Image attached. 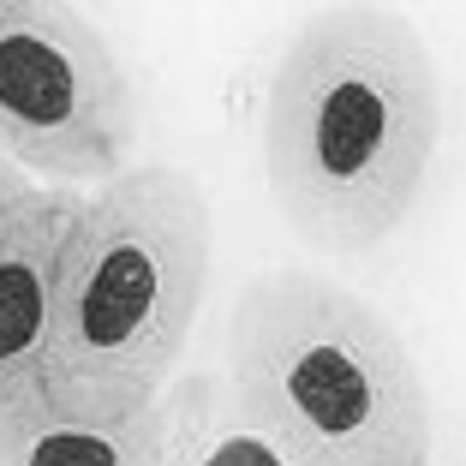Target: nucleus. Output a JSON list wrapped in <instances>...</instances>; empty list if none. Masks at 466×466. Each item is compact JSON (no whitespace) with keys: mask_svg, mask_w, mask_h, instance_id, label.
I'll return each mask as SVG.
<instances>
[{"mask_svg":"<svg viewBox=\"0 0 466 466\" xmlns=\"http://www.w3.org/2000/svg\"><path fill=\"white\" fill-rule=\"evenodd\" d=\"M437 126V66L400 13L305 18L263 96V174L281 221L329 258L383 246L431 174Z\"/></svg>","mask_w":466,"mask_h":466,"instance_id":"1","label":"nucleus"},{"mask_svg":"<svg viewBox=\"0 0 466 466\" xmlns=\"http://www.w3.org/2000/svg\"><path fill=\"white\" fill-rule=\"evenodd\" d=\"M209 293V198L186 167L144 162L84 198L36 395L78 412H156Z\"/></svg>","mask_w":466,"mask_h":466,"instance_id":"2","label":"nucleus"},{"mask_svg":"<svg viewBox=\"0 0 466 466\" xmlns=\"http://www.w3.org/2000/svg\"><path fill=\"white\" fill-rule=\"evenodd\" d=\"M228 383L293 466H431L419 365L341 281L258 275L228 323Z\"/></svg>","mask_w":466,"mask_h":466,"instance_id":"3","label":"nucleus"},{"mask_svg":"<svg viewBox=\"0 0 466 466\" xmlns=\"http://www.w3.org/2000/svg\"><path fill=\"white\" fill-rule=\"evenodd\" d=\"M137 96L96 25L55 0H0V162L48 186L114 179Z\"/></svg>","mask_w":466,"mask_h":466,"instance_id":"4","label":"nucleus"},{"mask_svg":"<svg viewBox=\"0 0 466 466\" xmlns=\"http://www.w3.org/2000/svg\"><path fill=\"white\" fill-rule=\"evenodd\" d=\"M78 216H84V192L36 186L0 221V407H13V400L42 389L60 269H66V246L78 233Z\"/></svg>","mask_w":466,"mask_h":466,"instance_id":"5","label":"nucleus"},{"mask_svg":"<svg viewBox=\"0 0 466 466\" xmlns=\"http://www.w3.org/2000/svg\"><path fill=\"white\" fill-rule=\"evenodd\" d=\"M162 412H78L48 395L0 407V466H156Z\"/></svg>","mask_w":466,"mask_h":466,"instance_id":"6","label":"nucleus"},{"mask_svg":"<svg viewBox=\"0 0 466 466\" xmlns=\"http://www.w3.org/2000/svg\"><path fill=\"white\" fill-rule=\"evenodd\" d=\"M156 412H162L156 466H293L216 370L174 377Z\"/></svg>","mask_w":466,"mask_h":466,"instance_id":"7","label":"nucleus"},{"mask_svg":"<svg viewBox=\"0 0 466 466\" xmlns=\"http://www.w3.org/2000/svg\"><path fill=\"white\" fill-rule=\"evenodd\" d=\"M30 192H36V179H30V174H18V167H13V162H0V221L13 216V209H18V204H25V198H30Z\"/></svg>","mask_w":466,"mask_h":466,"instance_id":"8","label":"nucleus"}]
</instances>
